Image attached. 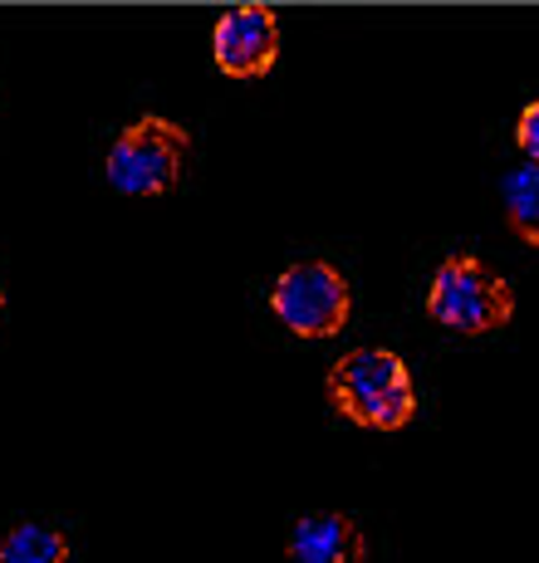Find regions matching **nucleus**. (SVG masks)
Wrapping results in <instances>:
<instances>
[{"label":"nucleus","mask_w":539,"mask_h":563,"mask_svg":"<svg viewBox=\"0 0 539 563\" xmlns=\"http://www.w3.org/2000/svg\"><path fill=\"white\" fill-rule=\"evenodd\" d=\"M191 157V137L182 123L162 113H143L108 143L103 177L123 197H167L182 181Z\"/></svg>","instance_id":"f03ea898"},{"label":"nucleus","mask_w":539,"mask_h":563,"mask_svg":"<svg viewBox=\"0 0 539 563\" xmlns=\"http://www.w3.org/2000/svg\"><path fill=\"white\" fill-rule=\"evenodd\" d=\"M270 309L299 339H333L339 329H349L353 289L329 260H299L275 279Z\"/></svg>","instance_id":"20e7f679"},{"label":"nucleus","mask_w":539,"mask_h":563,"mask_svg":"<svg viewBox=\"0 0 539 563\" xmlns=\"http://www.w3.org/2000/svg\"><path fill=\"white\" fill-rule=\"evenodd\" d=\"M427 313L451 333H495L515 319V289L476 255H451L437 265L427 285Z\"/></svg>","instance_id":"7ed1b4c3"},{"label":"nucleus","mask_w":539,"mask_h":563,"mask_svg":"<svg viewBox=\"0 0 539 563\" xmlns=\"http://www.w3.org/2000/svg\"><path fill=\"white\" fill-rule=\"evenodd\" d=\"M289 563H363L369 539L349 515H305L289 529Z\"/></svg>","instance_id":"423d86ee"},{"label":"nucleus","mask_w":539,"mask_h":563,"mask_svg":"<svg viewBox=\"0 0 539 563\" xmlns=\"http://www.w3.org/2000/svg\"><path fill=\"white\" fill-rule=\"evenodd\" d=\"M211 59L226 79H265L279 59V20L261 0L221 10L211 30Z\"/></svg>","instance_id":"39448f33"},{"label":"nucleus","mask_w":539,"mask_h":563,"mask_svg":"<svg viewBox=\"0 0 539 563\" xmlns=\"http://www.w3.org/2000/svg\"><path fill=\"white\" fill-rule=\"evenodd\" d=\"M501 206H505V225H510L525 245L539 251V162L525 157V167L505 172Z\"/></svg>","instance_id":"0eeeda50"},{"label":"nucleus","mask_w":539,"mask_h":563,"mask_svg":"<svg viewBox=\"0 0 539 563\" xmlns=\"http://www.w3.org/2000/svg\"><path fill=\"white\" fill-rule=\"evenodd\" d=\"M515 143H520V153L539 162V99L520 108V118H515Z\"/></svg>","instance_id":"1a4fd4ad"},{"label":"nucleus","mask_w":539,"mask_h":563,"mask_svg":"<svg viewBox=\"0 0 539 563\" xmlns=\"http://www.w3.org/2000/svg\"><path fill=\"white\" fill-rule=\"evenodd\" d=\"M0 313H6V289H0Z\"/></svg>","instance_id":"9d476101"},{"label":"nucleus","mask_w":539,"mask_h":563,"mask_svg":"<svg viewBox=\"0 0 539 563\" xmlns=\"http://www.w3.org/2000/svg\"><path fill=\"white\" fill-rule=\"evenodd\" d=\"M329 402L369 431H403L417 411V387L393 349H353L329 367Z\"/></svg>","instance_id":"f257e3e1"},{"label":"nucleus","mask_w":539,"mask_h":563,"mask_svg":"<svg viewBox=\"0 0 539 563\" xmlns=\"http://www.w3.org/2000/svg\"><path fill=\"white\" fill-rule=\"evenodd\" d=\"M0 563H69V539L54 525H15L0 534Z\"/></svg>","instance_id":"6e6552de"}]
</instances>
